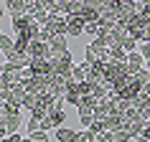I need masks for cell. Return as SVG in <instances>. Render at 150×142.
Returning <instances> with one entry per match:
<instances>
[{
    "instance_id": "cell-6",
    "label": "cell",
    "mask_w": 150,
    "mask_h": 142,
    "mask_svg": "<svg viewBox=\"0 0 150 142\" xmlns=\"http://www.w3.org/2000/svg\"><path fill=\"white\" fill-rule=\"evenodd\" d=\"M0 51H3V58L8 61L16 53V38H10L8 33H0Z\"/></svg>"
},
{
    "instance_id": "cell-14",
    "label": "cell",
    "mask_w": 150,
    "mask_h": 142,
    "mask_svg": "<svg viewBox=\"0 0 150 142\" xmlns=\"http://www.w3.org/2000/svg\"><path fill=\"white\" fill-rule=\"evenodd\" d=\"M28 140H31V142H48L51 137H48V132L38 129V132H31V134H28Z\"/></svg>"
},
{
    "instance_id": "cell-7",
    "label": "cell",
    "mask_w": 150,
    "mask_h": 142,
    "mask_svg": "<svg viewBox=\"0 0 150 142\" xmlns=\"http://www.w3.org/2000/svg\"><path fill=\"white\" fill-rule=\"evenodd\" d=\"M31 25H33V18L31 15L13 18V31H16V36H25V33L31 31Z\"/></svg>"
},
{
    "instance_id": "cell-2",
    "label": "cell",
    "mask_w": 150,
    "mask_h": 142,
    "mask_svg": "<svg viewBox=\"0 0 150 142\" xmlns=\"http://www.w3.org/2000/svg\"><path fill=\"white\" fill-rule=\"evenodd\" d=\"M23 79V74L18 69H13V66H8V63H3V74H0V91H8L13 84H18V81Z\"/></svg>"
},
{
    "instance_id": "cell-17",
    "label": "cell",
    "mask_w": 150,
    "mask_h": 142,
    "mask_svg": "<svg viewBox=\"0 0 150 142\" xmlns=\"http://www.w3.org/2000/svg\"><path fill=\"white\" fill-rule=\"evenodd\" d=\"M142 13H145V15L150 18V3H142Z\"/></svg>"
},
{
    "instance_id": "cell-15",
    "label": "cell",
    "mask_w": 150,
    "mask_h": 142,
    "mask_svg": "<svg viewBox=\"0 0 150 142\" xmlns=\"http://www.w3.org/2000/svg\"><path fill=\"white\" fill-rule=\"evenodd\" d=\"M135 137L130 132H127V129H120V132H115V142H132Z\"/></svg>"
},
{
    "instance_id": "cell-4",
    "label": "cell",
    "mask_w": 150,
    "mask_h": 142,
    "mask_svg": "<svg viewBox=\"0 0 150 142\" xmlns=\"http://www.w3.org/2000/svg\"><path fill=\"white\" fill-rule=\"evenodd\" d=\"M142 69H145V58L140 56V51H135V53H127V71H130V76L140 74Z\"/></svg>"
},
{
    "instance_id": "cell-9",
    "label": "cell",
    "mask_w": 150,
    "mask_h": 142,
    "mask_svg": "<svg viewBox=\"0 0 150 142\" xmlns=\"http://www.w3.org/2000/svg\"><path fill=\"white\" fill-rule=\"evenodd\" d=\"M54 137H56L59 142H74L76 132H74V129H69V127H61V129H56V132H54Z\"/></svg>"
},
{
    "instance_id": "cell-18",
    "label": "cell",
    "mask_w": 150,
    "mask_h": 142,
    "mask_svg": "<svg viewBox=\"0 0 150 142\" xmlns=\"http://www.w3.org/2000/svg\"><path fill=\"white\" fill-rule=\"evenodd\" d=\"M142 91H145V94L150 96V81H148V84H145V89H142Z\"/></svg>"
},
{
    "instance_id": "cell-8",
    "label": "cell",
    "mask_w": 150,
    "mask_h": 142,
    "mask_svg": "<svg viewBox=\"0 0 150 142\" xmlns=\"http://www.w3.org/2000/svg\"><path fill=\"white\" fill-rule=\"evenodd\" d=\"M84 28H87V23H84L79 15L69 18V38H79V36H84Z\"/></svg>"
},
{
    "instance_id": "cell-5",
    "label": "cell",
    "mask_w": 150,
    "mask_h": 142,
    "mask_svg": "<svg viewBox=\"0 0 150 142\" xmlns=\"http://www.w3.org/2000/svg\"><path fill=\"white\" fill-rule=\"evenodd\" d=\"M5 63L13 66V69H18V71H23V69H31V56H28V53H18V51H16Z\"/></svg>"
},
{
    "instance_id": "cell-1",
    "label": "cell",
    "mask_w": 150,
    "mask_h": 142,
    "mask_svg": "<svg viewBox=\"0 0 150 142\" xmlns=\"http://www.w3.org/2000/svg\"><path fill=\"white\" fill-rule=\"evenodd\" d=\"M25 96H28V91H25V86L21 84V81L13 84L8 91H0L3 104H13V107H23V104H25Z\"/></svg>"
},
{
    "instance_id": "cell-12",
    "label": "cell",
    "mask_w": 150,
    "mask_h": 142,
    "mask_svg": "<svg viewBox=\"0 0 150 142\" xmlns=\"http://www.w3.org/2000/svg\"><path fill=\"white\" fill-rule=\"evenodd\" d=\"M97 140V134L92 132V129H81V132H76V137H74V142H92Z\"/></svg>"
},
{
    "instance_id": "cell-16",
    "label": "cell",
    "mask_w": 150,
    "mask_h": 142,
    "mask_svg": "<svg viewBox=\"0 0 150 142\" xmlns=\"http://www.w3.org/2000/svg\"><path fill=\"white\" fill-rule=\"evenodd\" d=\"M38 129H41V119L31 117V119H28V134H31V132H38Z\"/></svg>"
},
{
    "instance_id": "cell-13",
    "label": "cell",
    "mask_w": 150,
    "mask_h": 142,
    "mask_svg": "<svg viewBox=\"0 0 150 142\" xmlns=\"http://www.w3.org/2000/svg\"><path fill=\"white\" fill-rule=\"evenodd\" d=\"M33 20H36V23L41 25V28H46V25L51 23V15H48L46 10H38V13H36V15H33Z\"/></svg>"
},
{
    "instance_id": "cell-10",
    "label": "cell",
    "mask_w": 150,
    "mask_h": 142,
    "mask_svg": "<svg viewBox=\"0 0 150 142\" xmlns=\"http://www.w3.org/2000/svg\"><path fill=\"white\" fill-rule=\"evenodd\" d=\"M48 119H51V124H54V132H56V129H61L64 122H66V112H64V109H56Z\"/></svg>"
},
{
    "instance_id": "cell-11",
    "label": "cell",
    "mask_w": 150,
    "mask_h": 142,
    "mask_svg": "<svg viewBox=\"0 0 150 142\" xmlns=\"http://www.w3.org/2000/svg\"><path fill=\"white\" fill-rule=\"evenodd\" d=\"M120 46L125 48L127 53H135V51L140 48V46H137V41H135L132 36H130V33H127V36H122V41H120Z\"/></svg>"
},
{
    "instance_id": "cell-3",
    "label": "cell",
    "mask_w": 150,
    "mask_h": 142,
    "mask_svg": "<svg viewBox=\"0 0 150 142\" xmlns=\"http://www.w3.org/2000/svg\"><path fill=\"white\" fill-rule=\"evenodd\" d=\"M3 8L10 13V20H13V18H21V15H28V13H25V0H5Z\"/></svg>"
}]
</instances>
